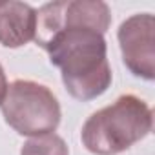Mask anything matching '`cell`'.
<instances>
[{
  "label": "cell",
  "instance_id": "cell-1",
  "mask_svg": "<svg viewBox=\"0 0 155 155\" xmlns=\"http://www.w3.org/2000/svg\"><path fill=\"white\" fill-rule=\"evenodd\" d=\"M38 46L60 69L62 82L73 99L88 102L110 88L113 77L102 33L91 28H57Z\"/></svg>",
  "mask_w": 155,
  "mask_h": 155
},
{
  "label": "cell",
  "instance_id": "cell-2",
  "mask_svg": "<svg viewBox=\"0 0 155 155\" xmlns=\"http://www.w3.org/2000/svg\"><path fill=\"white\" fill-rule=\"evenodd\" d=\"M151 128V108L142 99L128 93L90 115L81 139L86 150L95 155H119L144 139Z\"/></svg>",
  "mask_w": 155,
  "mask_h": 155
},
{
  "label": "cell",
  "instance_id": "cell-3",
  "mask_svg": "<svg viewBox=\"0 0 155 155\" xmlns=\"http://www.w3.org/2000/svg\"><path fill=\"white\" fill-rule=\"evenodd\" d=\"M6 122L20 135L38 137L53 133L60 124V104L53 91L33 81H15L2 102Z\"/></svg>",
  "mask_w": 155,
  "mask_h": 155
},
{
  "label": "cell",
  "instance_id": "cell-4",
  "mask_svg": "<svg viewBox=\"0 0 155 155\" xmlns=\"http://www.w3.org/2000/svg\"><path fill=\"white\" fill-rule=\"evenodd\" d=\"M111 24V13L101 0H60L49 2L37 11V46L46 40L57 28H91L106 33Z\"/></svg>",
  "mask_w": 155,
  "mask_h": 155
},
{
  "label": "cell",
  "instance_id": "cell-5",
  "mask_svg": "<svg viewBox=\"0 0 155 155\" xmlns=\"http://www.w3.org/2000/svg\"><path fill=\"white\" fill-rule=\"evenodd\" d=\"M155 18L151 13H137L126 18L117 31L126 68L144 81L155 79Z\"/></svg>",
  "mask_w": 155,
  "mask_h": 155
},
{
  "label": "cell",
  "instance_id": "cell-6",
  "mask_svg": "<svg viewBox=\"0 0 155 155\" xmlns=\"http://www.w3.org/2000/svg\"><path fill=\"white\" fill-rule=\"evenodd\" d=\"M37 9L24 2L0 4V44L4 48H22L35 38Z\"/></svg>",
  "mask_w": 155,
  "mask_h": 155
},
{
  "label": "cell",
  "instance_id": "cell-7",
  "mask_svg": "<svg viewBox=\"0 0 155 155\" xmlns=\"http://www.w3.org/2000/svg\"><path fill=\"white\" fill-rule=\"evenodd\" d=\"M20 155H69V148L60 135L46 133L28 139L20 148Z\"/></svg>",
  "mask_w": 155,
  "mask_h": 155
},
{
  "label": "cell",
  "instance_id": "cell-8",
  "mask_svg": "<svg viewBox=\"0 0 155 155\" xmlns=\"http://www.w3.org/2000/svg\"><path fill=\"white\" fill-rule=\"evenodd\" d=\"M8 79H6V73H4V68L0 64V106H2L4 99H6V93H8Z\"/></svg>",
  "mask_w": 155,
  "mask_h": 155
}]
</instances>
